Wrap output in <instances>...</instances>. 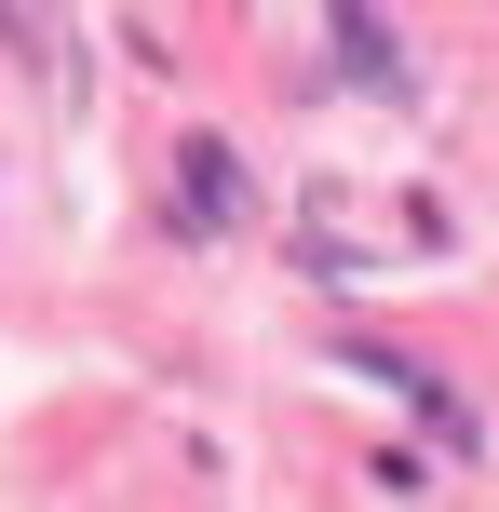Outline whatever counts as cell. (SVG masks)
<instances>
[{
	"label": "cell",
	"mask_w": 499,
	"mask_h": 512,
	"mask_svg": "<svg viewBox=\"0 0 499 512\" xmlns=\"http://www.w3.org/2000/svg\"><path fill=\"white\" fill-rule=\"evenodd\" d=\"M324 364H351V378H378V391H405V405H419L432 418V445H446V459H473V405H459V391H446V364H419V351H392V337H338V351H324Z\"/></svg>",
	"instance_id": "1"
},
{
	"label": "cell",
	"mask_w": 499,
	"mask_h": 512,
	"mask_svg": "<svg viewBox=\"0 0 499 512\" xmlns=\"http://www.w3.org/2000/svg\"><path fill=\"white\" fill-rule=\"evenodd\" d=\"M324 41H338V68L365 81V95H405V54H392V27H378V0H324Z\"/></svg>",
	"instance_id": "2"
},
{
	"label": "cell",
	"mask_w": 499,
	"mask_h": 512,
	"mask_svg": "<svg viewBox=\"0 0 499 512\" xmlns=\"http://www.w3.org/2000/svg\"><path fill=\"white\" fill-rule=\"evenodd\" d=\"M176 189H189V216H216V230L243 216V162L216 149V135H189V149H176Z\"/></svg>",
	"instance_id": "3"
}]
</instances>
